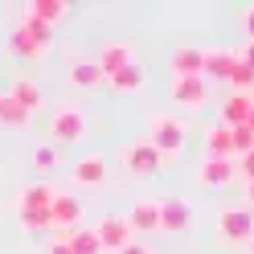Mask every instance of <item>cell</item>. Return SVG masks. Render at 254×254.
<instances>
[{
	"label": "cell",
	"mask_w": 254,
	"mask_h": 254,
	"mask_svg": "<svg viewBox=\"0 0 254 254\" xmlns=\"http://www.w3.org/2000/svg\"><path fill=\"white\" fill-rule=\"evenodd\" d=\"M185 139H189V127H185L177 115H152V123H148V144L160 152V160H177L181 148H185Z\"/></svg>",
	"instance_id": "obj_1"
},
{
	"label": "cell",
	"mask_w": 254,
	"mask_h": 254,
	"mask_svg": "<svg viewBox=\"0 0 254 254\" xmlns=\"http://www.w3.org/2000/svg\"><path fill=\"white\" fill-rule=\"evenodd\" d=\"M50 139H54V148L58 144H78V139H86V111L78 107V103L58 107L54 119H50Z\"/></svg>",
	"instance_id": "obj_2"
},
{
	"label": "cell",
	"mask_w": 254,
	"mask_h": 254,
	"mask_svg": "<svg viewBox=\"0 0 254 254\" xmlns=\"http://www.w3.org/2000/svg\"><path fill=\"white\" fill-rule=\"evenodd\" d=\"M90 234H94V242H99V250H115V254H119L127 242H135V234H131V226H127L123 213H103V217L90 226Z\"/></svg>",
	"instance_id": "obj_3"
},
{
	"label": "cell",
	"mask_w": 254,
	"mask_h": 254,
	"mask_svg": "<svg viewBox=\"0 0 254 254\" xmlns=\"http://www.w3.org/2000/svg\"><path fill=\"white\" fill-rule=\"evenodd\" d=\"M250 238H254L250 209H221L217 213V242L221 246H250Z\"/></svg>",
	"instance_id": "obj_4"
},
{
	"label": "cell",
	"mask_w": 254,
	"mask_h": 254,
	"mask_svg": "<svg viewBox=\"0 0 254 254\" xmlns=\"http://www.w3.org/2000/svg\"><path fill=\"white\" fill-rule=\"evenodd\" d=\"M12 54H21V58H41L45 50H50V25H41L33 17H25L17 25V33H12Z\"/></svg>",
	"instance_id": "obj_5"
},
{
	"label": "cell",
	"mask_w": 254,
	"mask_h": 254,
	"mask_svg": "<svg viewBox=\"0 0 254 254\" xmlns=\"http://www.w3.org/2000/svg\"><path fill=\"white\" fill-rule=\"evenodd\" d=\"M82 213H86V205L74 193H54V201H50V230H58L62 238H66L70 230H78Z\"/></svg>",
	"instance_id": "obj_6"
},
{
	"label": "cell",
	"mask_w": 254,
	"mask_h": 254,
	"mask_svg": "<svg viewBox=\"0 0 254 254\" xmlns=\"http://www.w3.org/2000/svg\"><path fill=\"white\" fill-rule=\"evenodd\" d=\"M160 152H156L148 139H139V144H131V148H123V168L131 172V177H139V181H152L156 172H160Z\"/></svg>",
	"instance_id": "obj_7"
},
{
	"label": "cell",
	"mask_w": 254,
	"mask_h": 254,
	"mask_svg": "<svg viewBox=\"0 0 254 254\" xmlns=\"http://www.w3.org/2000/svg\"><path fill=\"white\" fill-rule=\"evenodd\" d=\"M156 221H160V230H168V234H185L189 221H193V209H189L185 197H160L156 201Z\"/></svg>",
	"instance_id": "obj_8"
},
{
	"label": "cell",
	"mask_w": 254,
	"mask_h": 254,
	"mask_svg": "<svg viewBox=\"0 0 254 254\" xmlns=\"http://www.w3.org/2000/svg\"><path fill=\"white\" fill-rule=\"evenodd\" d=\"M54 193L58 189L54 185H25L21 193H17V217L25 221V217H41V213H50V201H54Z\"/></svg>",
	"instance_id": "obj_9"
},
{
	"label": "cell",
	"mask_w": 254,
	"mask_h": 254,
	"mask_svg": "<svg viewBox=\"0 0 254 254\" xmlns=\"http://www.w3.org/2000/svg\"><path fill=\"white\" fill-rule=\"evenodd\" d=\"M234 177H238L234 160H209V156L197 160V181L209 189H226V185H234Z\"/></svg>",
	"instance_id": "obj_10"
},
{
	"label": "cell",
	"mask_w": 254,
	"mask_h": 254,
	"mask_svg": "<svg viewBox=\"0 0 254 254\" xmlns=\"http://www.w3.org/2000/svg\"><path fill=\"white\" fill-rule=\"evenodd\" d=\"M168 94H172L181 107H205V99H209V86H205V78H172Z\"/></svg>",
	"instance_id": "obj_11"
},
{
	"label": "cell",
	"mask_w": 254,
	"mask_h": 254,
	"mask_svg": "<svg viewBox=\"0 0 254 254\" xmlns=\"http://www.w3.org/2000/svg\"><path fill=\"white\" fill-rule=\"evenodd\" d=\"M94 62H99L103 78H111V74H119L123 66H131L135 54H131V45H127V41H111V45H103V54L94 58Z\"/></svg>",
	"instance_id": "obj_12"
},
{
	"label": "cell",
	"mask_w": 254,
	"mask_h": 254,
	"mask_svg": "<svg viewBox=\"0 0 254 254\" xmlns=\"http://www.w3.org/2000/svg\"><path fill=\"white\" fill-rule=\"evenodd\" d=\"M144 82H148L144 62H131V66H123L119 74H111V78H107V86L115 90V94H135V90H144Z\"/></svg>",
	"instance_id": "obj_13"
},
{
	"label": "cell",
	"mask_w": 254,
	"mask_h": 254,
	"mask_svg": "<svg viewBox=\"0 0 254 254\" xmlns=\"http://www.w3.org/2000/svg\"><path fill=\"white\" fill-rule=\"evenodd\" d=\"M74 181L86 185V189H103L107 185V160L103 156H82V160L74 164Z\"/></svg>",
	"instance_id": "obj_14"
},
{
	"label": "cell",
	"mask_w": 254,
	"mask_h": 254,
	"mask_svg": "<svg viewBox=\"0 0 254 254\" xmlns=\"http://www.w3.org/2000/svg\"><path fill=\"white\" fill-rule=\"evenodd\" d=\"M205 156L209 160H234V131L230 127H209L205 131Z\"/></svg>",
	"instance_id": "obj_15"
},
{
	"label": "cell",
	"mask_w": 254,
	"mask_h": 254,
	"mask_svg": "<svg viewBox=\"0 0 254 254\" xmlns=\"http://www.w3.org/2000/svg\"><path fill=\"white\" fill-rule=\"evenodd\" d=\"M250 107H254L250 94H230V99L221 103V127H246Z\"/></svg>",
	"instance_id": "obj_16"
},
{
	"label": "cell",
	"mask_w": 254,
	"mask_h": 254,
	"mask_svg": "<svg viewBox=\"0 0 254 254\" xmlns=\"http://www.w3.org/2000/svg\"><path fill=\"white\" fill-rule=\"evenodd\" d=\"M230 66H234V54L230 50H201V78H217V82H226Z\"/></svg>",
	"instance_id": "obj_17"
},
{
	"label": "cell",
	"mask_w": 254,
	"mask_h": 254,
	"mask_svg": "<svg viewBox=\"0 0 254 254\" xmlns=\"http://www.w3.org/2000/svg\"><path fill=\"white\" fill-rule=\"evenodd\" d=\"M29 119H33V115H29L12 94H0V127H4V131H25Z\"/></svg>",
	"instance_id": "obj_18"
},
{
	"label": "cell",
	"mask_w": 254,
	"mask_h": 254,
	"mask_svg": "<svg viewBox=\"0 0 254 254\" xmlns=\"http://www.w3.org/2000/svg\"><path fill=\"white\" fill-rule=\"evenodd\" d=\"M66 12H70L66 0H29V4H25V17H33L41 25H54V21L66 17Z\"/></svg>",
	"instance_id": "obj_19"
},
{
	"label": "cell",
	"mask_w": 254,
	"mask_h": 254,
	"mask_svg": "<svg viewBox=\"0 0 254 254\" xmlns=\"http://www.w3.org/2000/svg\"><path fill=\"white\" fill-rule=\"evenodd\" d=\"M172 78H201V50L193 45L172 50Z\"/></svg>",
	"instance_id": "obj_20"
},
{
	"label": "cell",
	"mask_w": 254,
	"mask_h": 254,
	"mask_svg": "<svg viewBox=\"0 0 254 254\" xmlns=\"http://www.w3.org/2000/svg\"><path fill=\"white\" fill-rule=\"evenodd\" d=\"M127 217V226H131V234H152V230H160V221H156V201H135L131 205V213H123Z\"/></svg>",
	"instance_id": "obj_21"
},
{
	"label": "cell",
	"mask_w": 254,
	"mask_h": 254,
	"mask_svg": "<svg viewBox=\"0 0 254 254\" xmlns=\"http://www.w3.org/2000/svg\"><path fill=\"white\" fill-rule=\"evenodd\" d=\"M70 82L82 86V90H94V86H103L107 78H103V70H99V62L82 58V62H74V66H70Z\"/></svg>",
	"instance_id": "obj_22"
},
{
	"label": "cell",
	"mask_w": 254,
	"mask_h": 254,
	"mask_svg": "<svg viewBox=\"0 0 254 254\" xmlns=\"http://www.w3.org/2000/svg\"><path fill=\"white\" fill-rule=\"evenodd\" d=\"M8 94H12V99H17V103H21L25 111H29V115H33V111H37V107L45 103V94H41V86H37V82H29V78H17V82H12V90H8Z\"/></svg>",
	"instance_id": "obj_23"
},
{
	"label": "cell",
	"mask_w": 254,
	"mask_h": 254,
	"mask_svg": "<svg viewBox=\"0 0 254 254\" xmlns=\"http://www.w3.org/2000/svg\"><path fill=\"white\" fill-rule=\"evenodd\" d=\"M226 86H234V94H246V90L254 86V74H250V66H246L238 54H234V66H230V74H226Z\"/></svg>",
	"instance_id": "obj_24"
},
{
	"label": "cell",
	"mask_w": 254,
	"mask_h": 254,
	"mask_svg": "<svg viewBox=\"0 0 254 254\" xmlns=\"http://www.w3.org/2000/svg\"><path fill=\"white\" fill-rule=\"evenodd\" d=\"M66 246H70V254H103V250H99V242H94V234H90V230H82V226L66 234Z\"/></svg>",
	"instance_id": "obj_25"
},
{
	"label": "cell",
	"mask_w": 254,
	"mask_h": 254,
	"mask_svg": "<svg viewBox=\"0 0 254 254\" xmlns=\"http://www.w3.org/2000/svg\"><path fill=\"white\" fill-rule=\"evenodd\" d=\"M33 168H37V172H54V168H58V148H54V144L33 148Z\"/></svg>",
	"instance_id": "obj_26"
},
{
	"label": "cell",
	"mask_w": 254,
	"mask_h": 254,
	"mask_svg": "<svg viewBox=\"0 0 254 254\" xmlns=\"http://www.w3.org/2000/svg\"><path fill=\"white\" fill-rule=\"evenodd\" d=\"M230 131H234V160H238V156H246L254 148V131L250 127H230Z\"/></svg>",
	"instance_id": "obj_27"
},
{
	"label": "cell",
	"mask_w": 254,
	"mask_h": 254,
	"mask_svg": "<svg viewBox=\"0 0 254 254\" xmlns=\"http://www.w3.org/2000/svg\"><path fill=\"white\" fill-rule=\"evenodd\" d=\"M234 168L242 172V177H246V185H250V181H254V152H246V156H238V160H234Z\"/></svg>",
	"instance_id": "obj_28"
},
{
	"label": "cell",
	"mask_w": 254,
	"mask_h": 254,
	"mask_svg": "<svg viewBox=\"0 0 254 254\" xmlns=\"http://www.w3.org/2000/svg\"><path fill=\"white\" fill-rule=\"evenodd\" d=\"M119 254H152V250H148V246H144V242H127V246H123V250H119Z\"/></svg>",
	"instance_id": "obj_29"
},
{
	"label": "cell",
	"mask_w": 254,
	"mask_h": 254,
	"mask_svg": "<svg viewBox=\"0 0 254 254\" xmlns=\"http://www.w3.org/2000/svg\"><path fill=\"white\" fill-rule=\"evenodd\" d=\"M238 58H242V62H246V66H250V74H254V41H246V50H242V54H238Z\"/></svg>",
	"instance_id": "obj_30"
},
{
	"label": "cell",
	"mask_w": 254,
	"mask_h": 254,
	"mask_svg": "<svg viewBox=\"0 0 254 254\" xmlns=\"http://www.w3.org/2000/svg\"><path fill=\"white\" fill-rule=\"evenodd\" d=\"M50 254H70V246H66V238H54V246H50Z\"/></svg>",
	"instance_id": "obj_31"
},
{
	"label": "cell",
	"mask_w": 254,
	"mask_h": 254,
	"mask_svg": "<svg viewBox=\"0 0 254 254\" xmlns=\"http://www.w3.org/2000/svg\"><path fill=\"white\" fill-rule=\"evenodd\" d=\"M246 33H250V41H254V4H250V12H246Z\"/></svg>",
	"instance_id": "obj_32"
},
{
	"label": "cell",
	"mask_w": 254,
	"mask_h": 254,
	"mask_svg": "<svg viewBox=\"0 0 254 254\" xmlns=\"http://www.w3.org/2000/svg\"><path fill=\"white\" fill-rule=\"evenodd\" d=\"M246 201H250V205H254V181H250V185H246Z\"/></svg>",
	"instance_id": "obj_33"
},
{
	"label": "cell",
	"mask_w": 254,
	"mask_h": 254,
	"mask_svg": "<svg viewBox=\"0 0 254 254\" xmlns=\"http://www.w3.org/2000/svg\"><path fill=\"white\" fill-rule=\"evenodd\" d=\"M246 127H250V131H254V107H250V119H246Z\"/></svg>",
	"instance_id": "obj_34"
},
{
	"label": "cell",
	"mask_w": 254,
	"mask_h": 254,
	"mask_svg": "<svg viewBox=\"0 0 254 254\" xmlns=\"http://www.w3.org/2000/svg\"><path fill=\"white\" fill-rule=\"evenodd\" d=\"M250 254H254V238H250Z\"/></svg>",
	"instance_id": "obj_35"
}]
</instances>
